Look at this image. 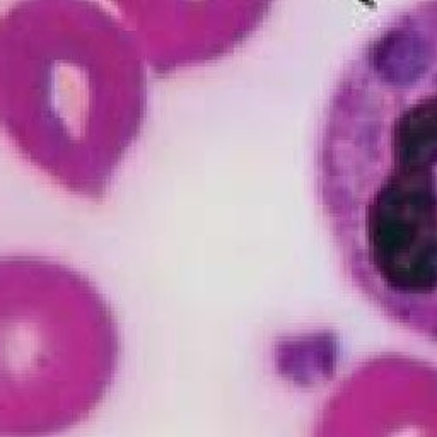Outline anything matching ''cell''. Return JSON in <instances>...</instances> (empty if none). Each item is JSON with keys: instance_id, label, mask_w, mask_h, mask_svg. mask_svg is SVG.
I'll list each match as a JSON object with an SVG mask.
<instances>
[{"instance_id": "cell-1", "label": "cell", "mask_w": 437, "mask_h": 437, "mask_svg": "<svg viewBox=\"0 0 437 437\" xmlns=\"http://www.w3.org/2000/svg\"><path fill=\"white\" fill-rule=\"evenodd\" d=\"M316 186L353 287L437 344V0L360 41L323 109Z\"/></svg>"}, {"instance_id": "cell-2", "label": "cell", "mask_w": 437, "mask_h": 437, "mask_svg": "<svg viewBox=\"0 0 437 437\" xmlns=\"http://www.w3.org/2000/svg\"><path fill=\"white\" fill-rule=\"evenodd\" d=\"M144 62L93 0H22L0 21V125L48 178L97 197L141 132Z\"/></svg>"}, {"instance_id": "cell-3", "label": "cell", "mask_w": 437, "mask_h": 437, "mask_svg": "<svg viewBox=\"0 0 437 437\" xmlns=\"http://www.w3.org/2000/svg\"><path fill=\"white\" fill-rule=\"evenodd\" d=\"M122 342L84 273L41 256L0 258V437H58L104 402Z\"/></svg>"}]
</instances>
